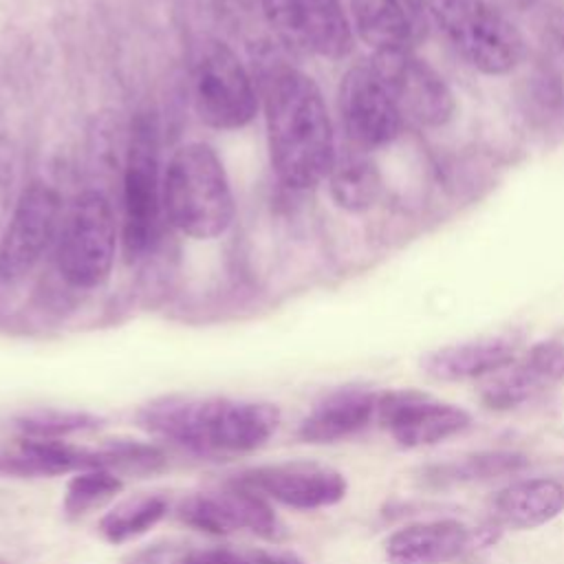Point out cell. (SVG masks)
Masks as SVG:
<instances>
[{"mask_svg": "<svg viewBox=\"0 0 564 564\" xmlns=\"http://www.w3.org/2000/svg\"><path fill=\"white\" fill-rule=\"evenodd\" d=\"M269 156L278 178L293 189L324 181L335 163V134L317 84L295 66L271 64L264 75Z\"/></svg>", "mask_w": 564, "mask_h": 564, "instance_id": "1", "label": "cell"}, {"mask_svg": "<svg viewBox=\"0 0 564 564\" xmlns=\"http://www.w3.org/2000/svg\"><path fill=\"white\" fill-rule=\"evenodd\" d=\"M137 425L200 456H238L260 449L280 425V408L229 397L165 394L137 412Z\"/></svg>", "mask_w": 564, "mask_h": 564, "instance_id": "2", "label": "cell"}, {"mask_svg": "<svg viewBox=\"0 0 564 564\" xmlns=\"http://www.w3.org/2000/svg\"><path fill=\"white\" fill-rule=\"evenodd\" d=\"M163 212L185 236L209 240L234 220V194L223 161L207 143L192 141L170 156L163 172Z\"/></svg>", "mask_w": 564, "mask_h": 564, "instance_id": "3", "label": "cell"}, {"mask_svg": "<svg viewBox=\"0 0 564 564\" xmlns=\"http://www.w3.org/2000/svg\"><path fill=\"white\" fill-rule=\"evenodd\" d=\"M449 44L480 73L505 75L522 57L518 29L485 0H419Z\"/></svg>", "mask_w": 564, "mask_h": 564, "instance_id": "4", "label": "cell"}, {"mask_svg": "<svg viewBox=\"0 0 564 564\" xmlns=\"http://www.w3.org/2000/svg\"><path fill=\"white\" fill-rule=\"evenodd\" d=\"M117 218L110 200L88 189L75 196L62 216L57 234V269L75 289H95L106 282L115 262Z\"/></svg>", "mask_w": 564, "mask_h": 564, "instance_id": "5", "label": "cell"}, {"mask_svg": "<svg viewBox=\"0 0 564 564\" xmlns=\"http://www.w3.org/2000/svg\"><path fill=\"white\" fill-rule=\"evenodd\" d=\"M194 104L198 117L218 130L247 126L258 108L251 75L238 55L218 40H207L194 59Z\"/></svg>", "mask_w": 564, "mask_h": 564, "instance_id": "6", "label": "cell"}, {"mask_svg": "<svg viewBox=\"0 0 564 564\" xmlns=\"http://www.w3.org/2000/svg\"><path fill=\"white\" fill-rule=\"evenodd\" d=\"M159 181L156 130L150 119H139L132 132L123 174V253L128 260H141L154 249L163 209V189Z\"/></svg>", "mask_w": 564, "mask_h": 564, "instance_id": "7", "label": "cell"}, {"mask_svg": "<svg viewBox=\"0 0 564 564\" xmlns=\"http://www.w3.org/2000/svg\"><path fill=\"white\" fill-rule=\"evenodd\" d=\"M62 200L46 183L22 189L0 240V278L18 282L26 278L59 234Z\"/></svg>", "mask_w": 564, "mask_h": 564, "instance_id": "8", "label": "cell"}, {"mask_svg": "<svg viewBox=\"0 0 564 564\" xmlns=\"http://www.w3.org/2000/svg\"><path fill=\"white\" fill-rule=\"evenodd\" d=\"M368 62L386 84L403 119L438 128L454 117V93L414 51H381L372 53Z\"/></svg>", "mask_w": 564, "mask_h": 564, "instance_id": "9", "label": "cell"}, {"mask_svg": "<svg viewBox=\"0 0 564 564\" xmlns=\"http://www.w3.org/2000/svg\"><path fill=\"white\" fill-rule=\"evenodd\" d=\"M176 518L183 524L212 535L249 531L273 542L284 535V524L267 498L231 480L223 489L185 496L176 507Z\"/></svg>", "mask_w": 564, "mask_h": 564, "instance_id": "10", "label": "cell"}, {"mask_svg": "<svg viewBox=\"0 0 564 564\" xmlns=\"http://www.w3.org/2000/svg\"><path fill=\"white\" fill-rule=\"evenodd\" d=\"M231 482L300 511L333 507L348 491L346 476L328 465L313 460H289L245 469Z\"/></svg>", "mask_w": 564, "mask_h": 564, "instance_id": "11", "label": "cell"}, {"mask_svg": "<svg viewBox=\"0 0 564 564\" xmlns=\"http://www.w3.org/2000/svg\"><path fill=\"white\" fill-rule=\"evenodd\" d=\"M377 421L397 445L408 449L436 445L471 423L460 405L412 388L379 392Z\"/></svg>", "mask_w": 564, "mask_h": 564, "instance_id": "12", "label": "cell"}, {"mask_svg": "<svg viewBox=\"0 0 564 564\" xmlns=\"http://www.w3.org/2000/svg\"><path fill=\"white\" fill-rule=\"evenodd\" d=\"M339 115L357 150H372L397 139L403 115L370 62L355 64L339 84Z\"/></svg>", "mask_w": 564, "mask_h": 564, "instance_id": "13", "label": "cell"}, {"mask_svg": "<svg viewBox=\"0 0 564 564\" xmlns=\"http://www.w3.org/2000/svg\"><path fill=\"white\" fill-rule=\"evenodd\" d=\"M560 381H564V344L540 341L522 359L485 377L480 399L491 410H511Z\"/></svg>", "mask_w": 564, "mask_h": 564, "instance_id": "14", "label": "cell"}, {"mask_svg": "<svg viewBox=\"0 0 564 564\" xmlns=\"http://www.w3.org/2000/svg\"><path fill=\"white\" fill-rule=\"evenodd\" d=\"M84 469H110L104 447L93 449L64 438L20 436L0 447V474L18 478H51Z\"/></svg>", "mask_w": 564, "mask_h": 564, "instance_id": "15", "label": "cell"}, {"mask_svg": "<svg viewBox=\"0 0 564 564\" xmlns=\"http://www.w3.org/2000/svg\"><path fill=\"white\" fill-rule=\"evenodd\" d=\"M357 35L375 51H414L427 35L430 18L419 0H350Z\"/></svg>", "mask_w": 564, "mask_h": 564, "instance_id": "16", "label": "cell"}, {"mask_svg": "<svg viewBox=\"0 0 564 564\" xmlns=\"http://www.w3.org/2000/svg\"><path fill=\"white\" fill-rule=\"evenodd\" d=\"M518 339L513 335H485L467 341L427 350L419 366L436 381L485 379L516 359Z\"/></svg>", "mask_w": 564, "mask_h": 564, "instance_id": "17", "label": "cell"}, {"mask_svg": "<svg viewBox=\"0 0 564 564\" xmlns=\"http://www.w3.org/2000/svg\"><path fill=\"white\" fill-rule=\"evenodd\" d=\"M379 392L364 386H344L324 394L297 425L304 443H337L364 427L377 416Z\"/></svg>", "mask_w": 564, "mask_h": 564, "instance_id": "18", "label": "cell"}, {"mask_svg": "<svg viewBox=\"0 0 564 564\" xmlns=\"http://www.w3.org/2000/svg\"><path fill=\"white\" fill-rule=\"evenodd\" d=\"M474 544V533L458 520H427L397 529L386 540L390 564H449Z\"/></svg>", "mask_w": 564, "mask_h": 564, "instance_id": "19", "label": "cell"}, {"mask_svg": "<svg viewBox=\"0 0 564 564\" xmlns=\"http://www.w3.org/2000/svg\"><path fill=\"white\" fill-rule=\"evenodd\" d=\"M498 524L509 529H535L564 511V485L555 478H524L500 489L491 505Z\"/></svg>", "mask_w": 564, "mask_h": 564, "instance_id": "20", "label": "cell"}, {"mask_svg": "<svg viewBox=\"0 0 564 564\" xmlns=\"http://www.w3.org/2000/svg\"><path fill=\"white\" fill-rule=\"evenodd\" d=\"M306 53L341 59L352 48V24L341 0H297Z\"/></svg>", "mask_w": 564, "mask_h": 564, "instance_id": "21", "label": "cell"}, {"mask_svg": "<svg viewBox=\"0 0 564 564\" xmlns=\"http://www.w3.org/2000/svg\"><path fill=\"white\" fill-rule=\"evenodd\" d=\"M529 465V458L518 452L509 449H494V452H478L469 456H460L454 460L427 465L421 471V478L425 485L445 489L454 485H467V482H482L509 474H518Z\"/></svg>", "mask_w": 564, "mask_h": 564, "instance_id": "22", "label": "cell"}, {"mask_svg": "<svg viewBox=\"0 0 564 564\" xmlns=\"http://www.w3.org/2000/svg\"><path fill=\"white\" fill-rule=\"evenodd\" d=\"M170 509V502L163 494H134L110 507L99 518V533L110 544H123L148 533L159 524Z\"/></svg>", "mask_w": 564, "mask_h": 564, "instance_id": "23", "label": "cell"}, {"mask_svg": "<svg viewBox=\"0 0 564 564\" xmlns=\"http://www.w3.org/2000/svg\"><path fill=\"white\" fill-rule=\"evenodd\" d=\"M361 152L364 150H357L344 154L341 159L335 156V163L326 176L333 200L348 212L368 209L377 200L381 189L375 163Z\"/></svg>", "mask_w": 564, "mask_h": 564, "instance_id": "24", "label": "cell"}, {"mask_svg": "<svg viewBox=\"0 0 564 564\" xmlns=\"http://www.w3.org/2000/svg\"><path fill=\"white\" fill-rule=\"evenodd\" d=\"M104 419L84 410L62 408H37L13 419V425L22 436L31 438H66L79 432L101 427Z\"/></svg>", "mask_w": 564, "mask_h": 564, "instance_id": "25", "label": "cell"}, {"mask_svg": "<svg viewBox=\"0 0 564 564\" xmlns=\"http://www.w3.org/2000/svg\"><path fill=\"white\" fill-rule=\"evenodd\" d=\"M123 489L119 474L110 469H84L77 471L64 491L62 511L66 518H82L84 513L101 507Z\"/></svg>", "mask_w": 564, "mask_h": 564, "instance_id": "26", "label": "cell"}, {"mask_svg": "<svg viewBox=\"0 0 564 564\" xmlns=\"http://www.w3.org/2000/svg\"><path fill=\"white\" fill-rule=\"evenodd\" d=\"M110 471H128L137 476L154 474L165 467V454L154 443L134 438H112L104 445Z\"/></svg>", "mask_w": 564, "mask_h": 564, "instance_id": "27", "label": "cell"}, {"mask_svg": "<svg viewBox=\"0 0 564 564\" xmlns=\"http://www.w3.org/2000/svg\"><path fill=\"white\" fill-rule=\"evenodd\" d=\"M273 37L293 53H306L297 0H258Z\"/></svg>", "mask_w": 564, "mask_h": 564, "instance_id": "28", "label": "cell"}, {"mask_svg": "<svg viewBox=\"0 0 564 564\" xmlns=\"http://www.w3.org/2000/svg\"><path fill=\"white\" fill-rule=\"evenodd\" d=\"M185 564H304V562L289 551H267V549L236 551L229 546H209V549H192Z\"/></svg>", "mask_w": 564, "mask_h": 564, "instance_id": "29", "label": "cell"}, {"mask_svg": "<svg viewBox=\"0 0 564 564\" xmlns=\"http://www.w3.org/2000/svg\"><path fill=\"white\" fill-rule=\"evenodd\" d=\"M189 551L192 549L183 542L163 540V542H152L130 551L121 560V564H185Z\"/></svg>", "mask_w": 564, "mask_h": 564, "instance_id": "30", "label": "cell"}, {"mask_svg": "<svg viewBox=\"0 0 564 564\" xmlns=\"http://www.w3.org/2000/svg\"><path fill=\"white\" fill-rule=\"evenodd\" d=\"M218 9H223V13L231 15L234 20H240L242 15L249 13V9H253V0H214Z\"/></svg>", "mask_w": 564, "mask_h": 564, "instance_id": "31", "label": "cell"}]
</instances>
